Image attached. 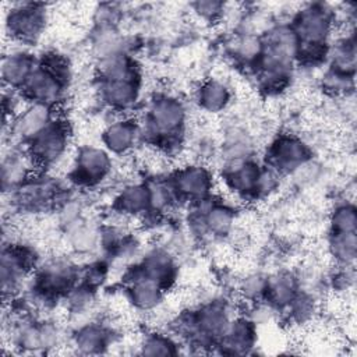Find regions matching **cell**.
Masks as SVG:
<instances>
[{"label": "cell", "instance_id": "cell-1", "mask_svg": "<svg viewBox=\"0 0 357 357\" xmlns=\"http://www.w3.org/2000/svg\"><path fill=\"white\" fill-rule=\"evenodd\" d=\"M64 134L60 128H45L39 135L33 138V153L35 158L43 160V162H50L54 158H57L63 149H64Z\"/></svg>", "mask_w": 357, "mask_h": 357}, {"label": "cell", "instance_id": "cell-2", "mask_svg": "<svg viewBox=\"0 0 357 357\" xmlns=\"http://www.w3.org/2000/svg\"><path fill=\"white\" fill-rule=\"evenodd\" d=\"M49 123V112L42 105H35L26 110H24L17 121L15 128L17 132L22 137H36L39 135Z\"/></svg>", "mask_w": 357, "mask_h": 357}, {"label": "cell", "instance_id": "cell-3", "mask_svg": "<svg viewBox=\"0 0 357 357\" xmlns=\"http://www.w3.org/2000/svg\"><path fill=\"white\" fill-rule=\"evenodd\" d=\"M8 25L10 31H13L17 36H35L40 28V17L29 6H21L20 8H15L13 13H10Z\"/></svg>", "mask_w": 357, "mask_h": 357}, {"label": "cell", "instance_id": "cell-4", "mask_svg": "<svg viewBox=\"0 0 357 357\" xmlns=\"http://www.w3.org/2000/svg\"><path fill=\"white\" fill-rule=\"evenodd\" d=\"M31 74V60L26 54L14 53L3 60V78L10 86L26 82Z\"/></svg>", "mask_w": 357, "mask_h": 357}, {"label": "cell", "instance_id": "cell-5", "mask_svg": "<svg viewBox=\"0 0 357 357\" xmlns=\"http://www.w3.org/2000/svg\"><path fill=\"white\" fill-rule=\"evenodd\" d=\"M155 124L162 130H173L183 120V109L173 100H160L153 107Z\"/></svg>", "mask_w": 357, "mask_h": 357}, {"label": "cell", "instance_id": "cell-6", "mask_svg": "<svg viewBox=\"0 0 357 357\" xmlns=\"http://www.w3.org/2000/svg\"><path fill=\"white\" fill-rule=\"evenodd\" d=\"M106 137L110 148H113L114 151H121L130 146V142L132 141V130L127 124L117 123L107 130Z\"/></svg>", "mask_w": 357, "mask_h": 357}, {"label": "cell", "instance_id": "cell-7", "mask_svg": "<svg viewBox=\"0 0 357 357\" xmlns=\"http://www.w3.org/2000/svg\"><path fill=\"white\" fill-rule=\"evenodd\" d=\"M206 176L199 169H190L181 176V188L190 194H204L206 190Z\"/></svg>", "mask_w": 357, "mask_h": 357}, {"label": "cell", "instance_id": "cell-8", "mask_svg": "<svg viewBox=\"0 0 357 357\" xmlns=\"http://www.w3.org/2000/svg\"><path fill=\"white\" fill-rule=\"evenodd\" d=\"M204 103L212 110V109H218L222 107L227 99V92L225 89V86H222L220 84H209L204 88V95H202Z\"/></svg>", "mask_w": 357, "mask_h": 357}, {"label": "cell", "instance_id": "cell-9", "mask_svg": "<svg viewBox=\"0 0 357 357\" xmlns=\"http://www.w3.org/2000/svg\"><path fill=\"white\" fill-rule=\"evenodd\" d=\"M219 321H220V319L218 318V314H216V315L213 317V322H219ZM206 322H209V324H211V322H212V317H208V318H206ZM218 326H219V324H212V326H211V328H212V329H216Z\"/></svg>", "mask_w": 357, "mask_h": 357}]
</instances>
